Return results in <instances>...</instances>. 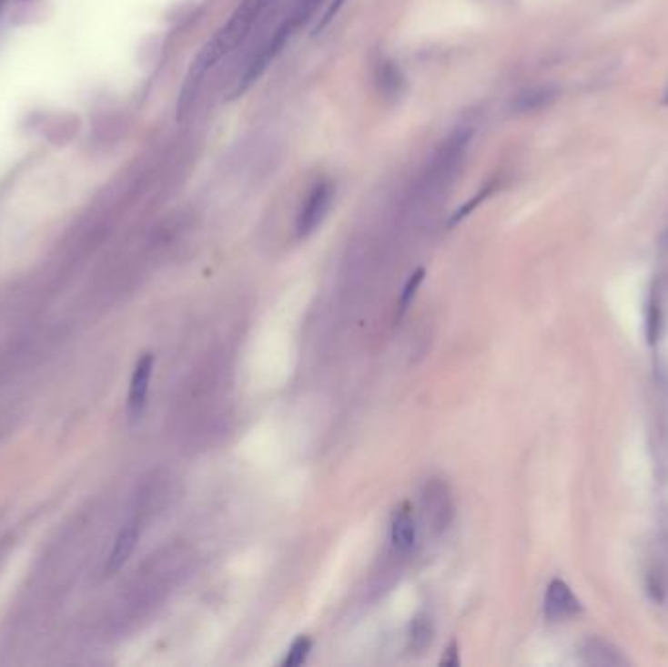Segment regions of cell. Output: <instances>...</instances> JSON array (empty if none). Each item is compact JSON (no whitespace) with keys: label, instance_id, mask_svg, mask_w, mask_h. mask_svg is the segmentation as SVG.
I'll return each mask as SVG.
<instances>
[{"label":"cell","instance_id":"obj_12","mask_svg":"<svg viewBox=\"0 0 668 667\" xmlns=\"http://www.w3.org/2000/svg\"><path fill=\"white\" fill-rule=\"evenodd\" d=\"M424 274H426V272H424V269H419V271H414V272L409 276L407 284L403 286V292H400L399 303H397L395 323H397V322H400V319L405 317V313H407V310H409V305L412 303L414 296H417V292H419V288H420V284H422Z\"/></svg>","mask_w":668,"mask_h":667},{"label":"cell","instance_id":"obj_4","mask_svg":"<svg viewBox=\"0 0 668 667\" xmlns=\"http://www.w3.org/2000/svg\"><path fill=\"white\" fill-rule=\"evenodd\" d=\"M153 368H155V356L151 353L141 354L136 368H133L131 382H129V394H127V416L131 421H137L147 407Z\"/></svg>","mask_w":668,"mask_h":667},{"label":"cell","instance_id":"obj_2","mask_svg":"<svg viewBox=\"0 0 668 667\" xmlns=\"http://www.w3.org/2000/svg\"><path fill=\"white\" fill-rule=\"evenodd\" d=\"M319 3H320V0H299V3L296 5V8L291 10V15L286 16L284 22L279 24L278 28L272 32L268 42H266L255 53V56H252V59L248 61L243 75H240L238 83L233 88L229 98H238L240 95H245V92L258 81V78L264 75V71L268 69V65L276 59L278 53L282 51L284 46L289 42V37L296 34V30L299 28L301 24H305L307 20H309V16L313 15L315 8L319 6Z\"/></svg>","mask_w":668,"mask_h":667},{"label":"cell","instance_id":"obj_15","mask_svg":"<svg viewBox=\"0 0 668 667\" xmlns=\"http://www.w3.org/2000/svg\"><path fill=\"white\" fill-rule=\"evenodd\" d=\"M440 665H442V667H458L460 665V644H458V640H451L450 646L444 652L442 660H440Z\"/></svg>","mask_w":668,"mask_h":667},{"label":"cell","instance_id":"obj_9","mask_svg":"<svg viewBox=\"0 0 668 667\" xmlns=\"http://www.w3.org/2000/svg\"><path fill=\"white\" fill-rule=\"evenodd\" d=\"M582 658L591 665H622L625 663L622 653L612 644L600 638L586 640L582 646Z\"/></svg>","mask_w":668,"mask_h":667},{"label":"cell","instance_id":"obj_7","mask_svg":"<svg viewBox=\"0 0 668 667\" xmlns=\"http://www.w3.org/2000/svg\"><path fill=\"white\" fill-rule=\"evenodd\" d=\"M139 540V527L136 523L126 525L114 542V549L108 556V562H106V576H114L119 570H122L127 559L131 558L133 550H136Z\"/></svg>","mask_w":668,"mask_h":667},{"label":"cell","instance_id":"obj_11","mask_svg":"<svg viewBox=\"0 0 668 667\" xmlns=\"http://www.w3.org/2000/svg\"><path fill=\"white\" fill-rule=\"evenodd\" d=\"M432 622L430 617L424 615H417L410 622V648L412 650H424L426 646H430L432 642Z\"/></svg>","mask_w":668,"mask_h":667},{"label":"cell","instance_id":"obj_6","mask_svg":"<svg viewBox=\"0 0 668 667\" xmlns=\"http://www.w3.org/2000/svg\"><path fill=\"white\" fill-rule=\"evenodd\" d=\"M391 542L399 554H407L414 549V542H417V523H414L409 503L399 505L391 517Z\"/></svg>","mask_w":668,"mask_h":667},{"label":"cell","instance_id":"obj_1","mask_svg":"<svg viewBox=\"0 0 668 667\" xmlns=\"http://www.w3.org/2000/svg\"><path fill=\"white\" fill-rule=\"evenodd\" d=\"M272 3L274 0H243L223 28L209 39V42L202 47V51L197 53V57L192 61L190 71L186 75L180 90L177 106L178 119H184L186 114L190 112L199 90H202L206 75L225 56H229L233 49L240 46V42L248 36V32L255 28L258 18L268 10V6H272Z\"/></svg>","mask_w":668,"mask_h":667},{"label":"cell","instance_id":"obj_3","mask_svg":"<svg viewBox=\"0 0 668 667\" xmlns=\"http://www.w3.org/2000/svg\"><path fill=\"white\" fill-rule=\"evenodd\" d=\"M332 202H334L332 182L330 180L317 182L309 190V194H307L305 202L298 213L296 231L299 239H307L320 228V223H323L325 218L329 216Z\"/></svg>","mask_w":668,"mask_h":667},{"label":"cell","instance_id":"obj_14","mask_svg":"<svg viewBox=\"0 0 668 667\" xmlns=\"http://www.w3.org/2000/svg\"><path fill=\"white\" fill-rule=\"evenodd\" d=\"M659 322H661V317H659V303L654 302V303H651L649 319H647L649 343H654V341H657V337H659Z\"/></svg>","mask_w":668,"mask_h":667},{"label":"cell","instance_id":"obj_10","mask_svg":"<svg viewBox=\"0 0 668 667\" xmlns=\"http://www.w3.org/2000/svg\"><path fill=\"white\" fill-rule=\"evenodd\" d=\"M557 97V92L553 88H533L520 95L514 102V108L518 112H536L550 106Z\"/></svg>","mask_w":668,"mask_h":667},{"label":"cell","instance_id":"obj_17","mask_svg":"<svg viewBox=\"0 0 668 667\" xmlns=\"http://www.w3.org/2000/svg\"><path fill=\"white\" fill-rule=\"evenodd\" d=\"M664 102L668 104V90H666V95H664Z\"/></svg>","mask_w":668,"mask_h":667},{"label":"cell","instance_id":"obj_16","mask_svg":"<svg viewBox=\"0 0 668 667\" xmlns=\"http://www.w3.org/2000/svg\"><path fill=\"white\" fill-rule=\"evenodd\" d=\"M344 5V0H334V5H330V8L325 12V16H323V20H320L319 22V26H317V32H320V30H325L327 28V26L332 22V18L334 16H337V12L340 10V6Z\"/></svg>","mask_w":668,"mask_h":667},{"label":"cell","instance_id":"obj_13","mask_svg":"<svg viewBox=\"0 0 668 667\" xmlns=\"http://www.w3.org/2000/svg\"><path fill=\"white\" fill-rule=\"evenodd\" d=\"M313 650V640L309 636H298L296 640H293L286 658L282 660V665L284 667H298V665H303L307 662V658H309V653Z\"/></svg>","mask_w":668,"mask_h":667},{"label":"cell","instance_id":"obj_8","mask_svg":"<svg viewBox=\"0 0 668 667\" xmlns=\"http://www.w3.org/2000/svg\"><path fill=\"white\" fill-rule=\"evenodd\" d=\"M424 507H426V515H429L430 521L436 523V528H446L448 521H450V498L446 493V487L442 484H430L429 489L424 493Z\"/></svg>","mask_w":668,"mask_h":667},{"label":"cell","instance_id":"obj_5","mask_svg":"<svg viewBox=\"0 0 668 667\" xmlns=\"http://www.w3.org/2000/svg\"><path fill=\"white\" fill-rule=\"evenodd\" d=\"M543 611L550 621H563L581 612V601L563 580H553L547 585Z\"/></svg>","mask_w":668,"mask_h":667}]
</instances>
